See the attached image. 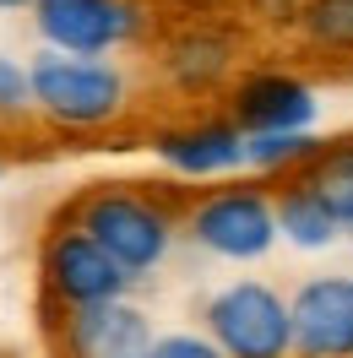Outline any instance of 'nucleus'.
Listing matches in <instances>:
<instances>
[{"mask_svg":"<svg viewBox=\"0 0 353 358\" xmlns=\"http://www.w3.org/2000/svg\"><path fill=\"white\" fill-rule=\"evenodd\" d=\"M33 114V76L27 66L0 55V120H27Z\"/></svg>","mask_w":353,"mask_h":358,"instance_id":"16","label":"nucleus"},{"mask_svg":"<svg viewBox=\"0 0 353 358\" xmlns=\"http://www.w3.org/2000/svg\"><path fill=\"white\" fill-rule=\"evenodd\" d=\"M147 358H228L212 342V336H196V331H169V336H158L153 342V353Z\"/></svg>","mask_w":353,"mask_h":358,"instance_id":"17","label":"nucleus"},{"mask_svg":"<svg viewBox=\"0 0 353 358\" xmlns=\"http://www.w3.org/2000/svg\"><path fill=\"white\" fill-rule=\"evenodd\" d=\"M250 136L234 120H201V125H179V131L158 136V157L185 179H207V174H228L244 163Z\"/></svg>","mask_w":353,"mask_h":358,"instance_id":"10","label":"nucleus"},{"mask_svg":"<svg viewBox=\"0 0 353 358\" xmlns=\"http://www.w3.org/2000/svg\"><path fill=\"white\" fill-rule=\"evenodd\" d=\"M39 277H44V293L60 304V310H88V304L125 299V288L136 282L131 271L76 223L49 228L44 255H39Z\"/></svg>","mask_w":353,"mask_h":358,"instance_id":"5","label":"nucleus"},{"mask_svg":"<svg viewBox=\"0 0 353 358\" xmlns=\"http://www.w3.org/2000/svg\"><path fill=\"white\" fill-rule=\"evenodd\" d=\"M185 239H196L223 261H261L277 245V196H266V185L256 179L207 190L185 212Z\"/></svg>","mask_w":353,"mask_h":358,"instance_id":"4","label":"nucleus"},{"mask_svg":"<svg viewBox=\"0 0 353 358\" xmlns=\"http://www.w3.org/2000/svg\"><path fill=\"white\" fill-rule=\"evenodd\" d=\"M71 223L88 228L131 277L163 266V255L174 250V212L153 196H141V190H120V185L88 190L71 206Z\"/></svg>","mask_w":353,"mask_h":358,"instance_id":"2","label":"nucleus"},{"mask_svg":"<svg viewBox=\"0 0 353 358\" xmlns=\"http://www.w3.org/2000/svg\"><path fill=\"white\" fill-rule=\"evenodd\" d=\"M277 234H283L288 245H299V250H326L331 239L342 234V223L331 217V206L321 201V190L310 185L305 169L288 174L283 190H277Z\"/></svg>","mask_w":353,"mask_h":358,"instance_id":"12","label":"nucleus"},{"mask_svg":"<svg viewBox=\"0 0 353 358\" xmlns=\"http://www.w3.org/2000/svg\"><path fill=\"white\" fill-rule=\"evenodd\" d=\"M207 336L228 358H293V304L256 277L207 299Z\"/></svg>","mask_w":353,"mask_h":358,"instance_id":"3","label":"nucleus"},{"mask_svg":"<svg viewBox=\"0 0 353 358\" xmlns=\"http://www.w3.org/2000/svg\"><path fill=\"white\" fill-rule=\"evenodd\" d=\"M310 185L321 190V201L331 206V217L353 234V141H331L321 147V157L305 169Z\"/></svg>","mask_w":353,"mask_h":358,"instance_id":"13","label":"nucleus"},{"mask_svg":"<svg viewBox=\"0 0 353 358\" xmlns=\"http://www.w3.org/2000/svg\"><path fill=\"white\" fill-rule=\"evenodd\" d=\"M22 6L33 11V0H0V11H22Z\"/></svg>","mask_w":353,"mask_h":358,"instance_id":"18","label":"nucleus"},{"mask_svg":"<svg viewBox=\"0 0 353 358\" xmlns=\"http://www.w3.org/2000/svg\"><path fill=\"white\" fill-rule=\"evenodd\" d=\"M305 38L326 55H353V0H305Z\"/></svg>","mask_w":353,"mask_h":358,"instance_id":"14","label":"nucleus"},{"mask_svg":"<svg viewBox=\"0 0 353 358\" xmlns=\"http://www.w3.org/2000/svg\"><path fill=\"white\" fill-rule=\"evenodd\" d=\"M33 27L44 49L104 60L147 27V6L141 0H33Z\"/></svg>","mask_w":353,"mask_h":358,"instance_id":"6","label":"nucleus"},{"mask_svg":"<svg viewBox=\"0 0 353 358\" xmlns=\"http://www.w3.org/2000/svg\"><path fill=\"white\" fill-rule=\"evenodd\" d=\"M228 71H234V44L212 27H185L163 49V76L179 92H212Z\"/></svg>","mask_w":353,"mask_h":358,"instance_id":"11","label":"nucleus"},{"mask_svg":"<svg viewBox=\"0 0 353 358\" xmlns=\"http://www.w3.org/2000/svg\"><path fill=\"white\" fill-rule=\"evenodd\" d=\"M66 358H147L153 353V320L131 299L66 310Z\"/></svg>","mask_w":353,"mask_h":358,"instance_id":"8","label":"nucleus"},{"mask_svg":"<svg viewBox=\"0 0 353 358\" xmlns=\"http://www.w3.org/2000/svg\"><path fill=\"white\" fill-rule=\"evenodd\" d=\"M27 76H33V109L60 131H104L131 103L125 71L109 66V60L39 49L27 60Z\"/></svg>","mask_w":353,"mask_h":358,"instance_id":"1","label":"nucleus"},{"mask_svg":"<svg viewBox=\"0 0 353 358\" xmlns=\"http://www.w3.org/2000/svg\"><path fill=\"white\" fill-rule=\"evenodd\" d=\"M228 120H234L244 136H299L310 120H315V92H310L299 76L261 71V76H244L240 87H234Z\"/></svg>","mask_w":353,"mask_h":358,"instance_id":"9","label":"nucleus"},{"mask_svg":"<svg viewBox=\"0 0 353 358\" xmlns=\"http://www.w3.org/2000/svg\"><path fill=\"white\" fill-rule=\"evenodd\" d=\"M293 358H353V271H321L293 288Z\"/></svg>","mask_w":353,"mask_h":358,"instance_id":"7","label":"nucleus"},{"mask_svg":"<svg viewBox=\"0 0 353 358\" xmlns=\"http://www.w3.org/2000/svg\"><path fill=\"white\" fill-rule=\"evenodd\" d=\"M321 157V141H310L305 131L299 136H250V147H244V163L250 169H261V174H299Z\"/></svg>","mask_w":353,"mask_h":358,"instance_id":"15","label":"nucleus"}]
</instances>
